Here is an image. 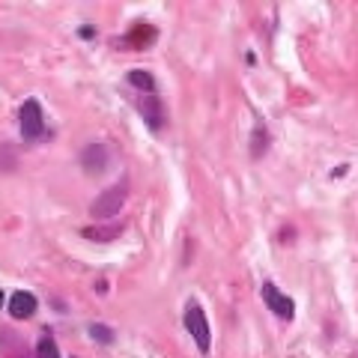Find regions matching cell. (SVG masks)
I'll return each mask as SVG.
<instances>
[{
    "instance_id": "cell-1",
    "label": "cell",
    "mask_w": 358,
    "mask_h": 358,
    "mask_svg": "<svg viewBox=\"0 0 358 358\" xmlns=\"http://www.w3.org/2000/svg\"><path fill=\"white\" fill-rule=\"evenodd\" d=\"M126 197H129V182L122 179L120 185H110L108 192L99 194L93 200V206H90V212H93V218H114L122 209V203H126Z\"/></svg>"
},
{
    "instance_id": "cell-2",
    "label": "cell",
    "mask_w": 358,
    "mask_h": 358,
    "mask_svg": "<svg viewBox=\"0 0 358 358\" xmlns=\"http://www.w3.org/2000/svg\"><path fill=\"white\" fill-rule=\"evenodd\" d=\"M185 329L192 331L197 350L209 352V322H206V313H203V308H200V305H188V310H185Z\"/></svg>"
},
{
    "instance_id": "cell-3",
    "label": "cell",
    "mask_w": 358,
    "mask_h": 358,
    "mask_svg": "<svg viewBox=\"0 0 358 358\" xmlns=\"http://www.w3.org/2000/svg\"><path fill=\"white\" fill-rule=\"evenodd\" d=\"M21 131L27 134V138H39L45 131V122H42V108L36 99H27L24 105H21Z\"/></svg>"
},
{
    "instance_id": "cell-4",
    "label": "cell",
    "mask_w": 358,
    "mask_h": 358,
    "mask_svg": "<svg viewBox=\"0 0 358 358\" xmlns=\"http://www.w3.org/2000/svg\"><path fill=\"white\" fill-rule=\"evenodd\" d=\"M263 301H266V305L278 313V317L293 320V313H296V308H293V299L284 296V293H281V289H278L275 284H263Z\"/></svg>"
},
{
    "instance_id": "cell-5",
    "label": "cell",
    "mask_w": 358,
    "mask_h": 358,
    "mask_svg": "<svg viewBox=\"0 0 358 358\" xmlns=\"http://www.w3.org/2000/svg\"><path fill=\"white\" fill-rule=\"evenodd\" d=\"M122 224H96V227H84L81 233H84V239H93V242H114V239H120L122 236Z\"/></svg>"
},
{
    "instance_id": "cell-6",
    "label": "cell",
    "mask_w": 358,
    "mask_h": 358,
    "mask_svg": "<svg viewBox=\"0 0 358 358\" xmlns=\"http://www.w3.org/2000/svg\"><path fill=\"white\" fill-rule=\"evenodd\" d=\"M36 310V299H33V293H15L13 299H9V313H13L15 320H24V317H30V313Z\"/></svg>"
},
{
    "instance_id": "cell-7",
    "label": "cell",
    "mask_w": 358,
    "mask_h": 358,
    "mask_svg": "<svg viewBox=\"0 0 358 358\" xmlns=\"http://www.w3.org/2000/svg\"><path fill=\"white\" fill-rule=\"evenodd\" d=\"M141 117L150 122L152 129H162V122H164V117H162V102L155 96H150V99H143L141 102Z\"/></svg>"
},
{
    "instance_id": "cell-8",
    "label": "cell",
    "mask_w": 358,
    "mask_h": 358,
    "mask_svg": "<svg viewBox=\"0 0 358 358\" xmlns=\"http://www.w3.org/2000/svg\"><path fill=\"white\" fill-rule=\"evenodd\" d=\"M152 42H155V27L150 24H138L129 33V45H134V48H147Z\"/></svg>"
},
{
    "instance_id": "cell-9",
    "label": "cell",
    "mask_w": 358,
    "mask_h": 358,
    "mask_svg": "<svg viewBox=\"0 0 358 358\" xmlns=\"http://www.w3.org/2000/svg\"><path fill=\"white\" fill-rule=\"evenodd\" d=\"M129 84H131V87H138V90H147V93H152V90H155L152 75H150V72H141V69L129 72Z\"/></svg>"
},
{
    "instance_id": "cell-10",
    "label": "cell",
    "mask_w": 358,
    "mask_h": 358,
    "mask_svg": "<svg viewBox=\"0 0 358 358\" xmlns=\"http://www.w3.org/2000/svg\"><path fill=\"white\" fill-rule=\"evenodd\" d=\"M90 334H93L96 341H102V343H110V341H114V331L105 329V326H93V329H90Z\"/></svg>"
},
{
    "instance_id": "cell-11",
    "label": "cell",
    "mask_w": 358,
    "mask_h": 358,
    "mask_svg": "<svg viewBox=\"0 0 358 358\" xmlns=\"http://www.w3.org/2000/svg\"><path fill=\"white\" fill-rule=\"evenodd\" d=\"M39 358H57V346H54V341L39 343Z\"/></svg>"
},
{
    "instance_id": "cell-12",
    "label": "cell",
    "mask_w": 358,
    "mask_h": 358,
    "mask_svg": "<svg viewBox=\"0 0 358 358\" xmlns=\"http://www.w3.org/2000/svg\"><path fill=\"white\" fill-rule=\"evenodd\" d=\"M3 301H6V296H3V293H0V308H3Z\"/></svg>"
}]
</instances>
